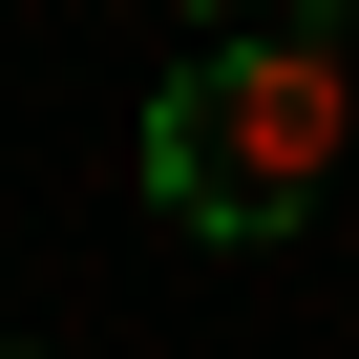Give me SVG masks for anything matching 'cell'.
<instances>
[{
    "mask_svg": "<svg viewBox=\"0 0 359 359\" xmlns=\"http://www.w3.org/2000/svg\"><path fill=\"white\" fill-rule=\"evenodd\" d=\"M338 22H359V0H338Z\"/></svg>",
    "mask_w": 359,
    "mask_h": 359,
    "instance_id": "obj_2",
    "label": "cell"
},
{
    "mask_svg": "<svg viewBox=\"0 0 359 359\" xmlns=\"http://www.w3.org/2000/svg\"><path fill=\"white\" fill-rule=\"evenodd\" d=\"M338 43H359L338 0H296V22H254V43H191L148 85V212H191L212 254H275L338 191V148H359V64Z\"/></svg>",
    "mask_w": 359,
    "mask_h": 359,
    "instance_id": "obj_1",
    "label": "cell"
}]
</instances>
